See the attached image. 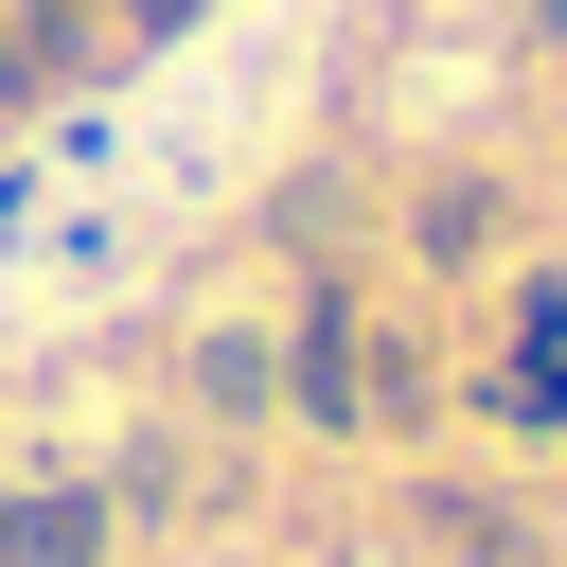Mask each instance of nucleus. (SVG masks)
Segmentation results:
<instances>
[{"instance_id": "2", "label": "nucleus", "mask_w": 567, "mask_h": 567, "mask_svg": "<svg viewBox=\"0 0 567 567\" xmlns=\"http://www.w3.org/2000/svg\"><path fill=\"white\" fill-rule=\"evenodd\" d=\"M124 18H177V0H124Z\"/></svg>"}, {"instance_id": "1", "label": "nucleus", "mask_w": 567, "mask_h": 567, "mask_svg": "<svg viewBox=\"0 0 567 567\" xmlns=\"http://www.w3.org/2000/svg\"><path fill=\"white\" fill-rule=\"evenodd\" d=\"M89 549H106L89 496H0V567H89Z\"/></svg>"}]
</instances>
